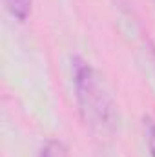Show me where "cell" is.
<instances>
[{"label":"cell","instance_id":"7a4b0ae2","mask_svg":"<svg viewBox=\"0 0 155 157\" xmlns=\"http://www.w3.org/2000/svg\"><path fill=\"white\" fill-rule=\"evenodd\" d=\"M4 4H6L7 13L13 18H17L18 22H24L29 17V13H31L33 0H4Z\"/></svg>","mask_w":155,"mask_h":157},{"label":"cell","instance_id":"6da1fadb","mask_svg":"<svg viewBox=\"0 0 155 157\" xmlns=\"http://www.w3.org/2000/svg\"><path fill=\"white\" fill-rule=\"evenodd\" d=\"M73 90L84 124L97 135H113L117 130L115 101L100 73L84 59L73 57Z\"/></svg>","mask_w":155,"mask_h":157},{"label":"cell","instance_id":"277c9868","mask_svg":"<svg viewBox=\"0 0 155 157\" xmlns=\"http://www.w3.org/2000/svg\"><path fill=\"white\" fill-rule=\"evenodd\" d=\"M144 130H146V141H148V150L150 157H155V121L150 117L144 119Z\"/></svg>","mask_w":155,"mask_h":157},{"label":"cell","instance_id":"3957f363","mask_svg":"<svg viewBox=\"0 0 155 157\" xmlns=\"http://www.w3.org/2000/svg\"><path fill=\"white\" fill-rule=\"evenodd\" d=\"M37 157H68V148L60 143V141H47L42 148H40Z\"/></svg>","mask_w":155,"mask_h":157}]
</instances>
